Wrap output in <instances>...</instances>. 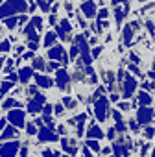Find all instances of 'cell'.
I'll return each instance as SVG.
<instances>
[{"label":"cell","instance_id":"36","mask_svg":"<svg viewBox=\"0 0 155 157\" xmlns=\"http://www.w3.org/2000/svg\"><path fill=\"white\" fill-rule=\"evenodd\" d=\"M142 89H146V91H155V82H144L142 83Z\"/></svg>","mask_w":155,"mask_h":157},{"label":"cell","instance_id":"8","mask_svg":"<svg viewBox=\"0 0 155 157\" xmlns=\"http://www.w3.org/2000/svg\"><path fill=\"white\" fill-rule=\"evenodd\" d=\"M54 83L63 93H68L70 91V74L66 72V68H57L55 70V82Z\"/></svg>","mask_w":155,"mask_h":157},{"label":"cell","instance_id":"27","mask_svg":"<svg viewBox=\"0 0 155 157\" xmlns=\"http://www.w3.org/2000/svg\"><path fill=\"white\" fill-rule=\"evenodd\" d=\"M87 148H89L91 151H94V153H98V151L102 150V146H100V142H98L96 139H89V140H87Z\"/></svg>","mask_w":155,"mask_h":157},{"label":"cell","instance_id":"35","mask_svg":"<svg viewBox=\"0 0 155 157\" xmlns=\"http://www.w3.org/2000/svg\"><path fill=\"white\" fill-rule=\"evenodd\" d=\"M146 30L149 32V35H155V24H153V21H151V19H148V21H146Z\"/></svg>","mask_w":155,"mask_h":157},{"label":"cell","instance_id":"57","mask_svg":"<svg viewBox=\"0 0 155 157\" xmlns=\"http://www.w3.org/2000/svg\"><path fill=\"white\" fill-rule=\"evenodd\" d=\"M148 150H149V146H144V148H142V151H140V155H146V153H148Z\"/></svg>","mask_w":155,"mask_h":157},{"label":"cell","instance_id":"50","mask_svg":"<svg viewBox=\"0 0 155 157\" xmlns=\"http://www.w3.org/2000/svg\"><path fill=\"white\" fill-rule=\"evenodd\" d=\"M148 78H149L151 82H155V68H151V70L148 72Z\"/></svg>","mask_w":155,"mask_h":157},{"label":"cell","instance_id":"5","mask_svg":"<svg viewBox=\"0 0 155 157\" xmlns=\"http://www.w3.org/2000/svg\"><path fill=\"white\" fill-rule=\"evenodd\" d=\"M120 83V91H122V96L124 98H131L133 94H135V89L138 87V83H137V80L131 76V74H124V78H122V82H118Z\"/></svg>","mask_w":155,"mask_h":157},{"label":"cell","instance_id":"61","mask_svg":"<svg viewBox=\"0 0 155 157\" xmlns=\"http://www.w3.org/2000/svg\"><path fill=\"white\" fill-rule=\"evenodd\" d=\"M2 2H4V0H0V4H2Z\"/></svg>","mask_w":155,"mask_h":157},{"label":"cell","instance_id":"15","mask_svg":"<svg viewBox=\"0 0 155 157\" xmlns=\"http://www.w3.org/2000/svg\"><path fill=\"white\" fill-rule=\"evenodd\" d=\"M33 72H35V70H33L32 67H22L21 70H17V80H19V82L22 83V85H26V83H28V82L32 80Z\"/></svg>","mask_w":155,"mask_h":157},{"label":"cell","instance_id":"58","mask_svg":"<svg viewBox=\"0 0 155 157\" xmlns=\"http://www.w3.org/2000/svg\"><path fill=\"white\" fill-rule=\"evenodd\" d=\"M138 2H140V4H144V2H149V0H138Z\"/></svg>","mask_w":155,"mask_h":157},{"label":"cell","instance_id":"21","mask_svg":"<svg viewBox=\"0 0 155 157\" xmlns=\"http://www.w3.org/2000/svg\"><path fill=\"white\" fill-rule=\"evenodd\" d=\"M11 89H15V83L9 80H2L0 82V96H6L8 93H11Z\"/></svg>","mask_w":155,"mask_h":157},{"label":"cell","instance_id":"19","mask_svg":"<svg viewBox=\"0 0 155 157\" xmlns=\"http://www.w3.org/2000/svg\"><path fill=\"white\" fill-rule=\"evenodd\" d=\"M54 44H57V35H55V32L54 30H48L46 33H44V37H43V48H50V46H54Z\"/></svg>","mask_w":155,"mask_h":157},{"label":"cell","instance_id":"29","mask_svg":"<svg viewBox=\"0 0 155 157\" xmlns=\"http://www.w3.org/2000/svg\"><path fill=\"white\" fill-rule=\"evenodd\" d=\"M109 19V8H102L96 11V21H107Z\"/></svg>","mask_w":155,"mask_h":157},{"label":"cell","instance_id":"13","mask_svg":"<svg viewBox=\"0 0 155 157\" xmlns=\"http://www.w3.org/2000/svg\"><path fill=\"white\" fill-rule=\"evenodd\" d=\"M80 10H81V13L85 15V19H94L96 17V2L94 0H83V2L80 4Z\"/></svg>","mask_w":155,"mask_h":157},{"label":"cell","instance_id":"18","mask_svg":"<svg viewBox=\"0 0 155 157\" xmlns=\"http://www.w3.org/2000/svg\"><path fill=\"white\" fill-rule=\"evenodd\" d=\"M137 32L129 26V24H126L124 26V30H122V44L124 46H131V41H133V35H135Z\"/></svg>","mask_w":155,"mask_h":157},{"label":"cell","instance_id":"2","mask_svg":"<svg viewBox=\"0 0 155 157\" xmlns=\"http://www.w3.org/2000/svg\"><path fill=\"white\" fill-rule=\"evenodd\" d=\"M72 41H74V44L78 46V50H80V54H81V63L85 65V67H91L93 65V56H91V50H89V43H87V37L83 35V33H80V35H76V37H72Z\"/></svg>","mask_w":155,"mask_h":157},{"label":"cell","instance_id":"46","mask_svg":"<svg viewBox=\"0 0 155 157\" xmlns=\"http://www.w3.org/2000/svg\"><path fill=\"white\" fill-rule=\"evenodd\" d=\"M78 24H80V26H81V28H83V30H85V28H87V21H85V19H83V17H80V15H78Z\"/></svg>","mask_w":155,"mask_h":157},{"label":"cell","instance_id":"30","mask_svg":"<svg viewBox=\"0 0 155 157\" xmlns=\"http://www.w3.org/2000/svg\"><path fill=\"white\" fill-rule=\"evenodd\" d=\"M57 68H59V63H57V61H52V59H48L46 65H44V70H46V72H50V70H57Z\"/></svg>","mask_w":155,"mask_h":157},{"label":"cell","instance_id":"56","mask_svg":"<svg viewBox=\"0 0 155 157\" xmlns=\"http://www.w3.org/2000/svg\"><path fill=\"white\" fill-rule=\"evenodd\" d=\"M6 128V118H0V129Z\"/></svg>","mask_w":155,"mask_h":157},{"label":"cell","instance_id":"1","mask_svg":"<svg viewBox=\"0 0 155 157\" xmlns=\"http://www.w3.org/2000/svg\"><path fill=\"white\" fill-rule=\"evenodd\" d=\"M28 13V2L26 0H6L0 4V21H4L13 15Z\"/></svg>","mask_w":155,"mask_h":157},{"label":"cell","instance_id":"55","mask_svg":"<svg viewBox=\"0 0 155 157\" xmlns=\"http://www.w3.org/2000/svg\"><path fill=\"white\" fill-rule=\"evenodd\" d=\"M57 131H59V133H63V135H65V133H66V128H65V126H59V128H57Z\"/></svg>","mask_w":155,"mask_h":157},{"label":"cell","instance_id":"3","mask_svg":"<svg viewBox=\"0 0 155 157\" xmlns=\"http://www.w3.org/2000/svg\"><path fill=\"white\" fill-rule=\"evenodd\" d=\"M93 104H94V115H96L98 122H105V120H107V115H109V111H111V109H109V104H111L109 98L102 94V96L96 98Z\"/></svg>","mask_w":155,"mask_h":157},{"label":"cell","instance_id":"60","mask_svg":"<svg viewBox=\"0 0 155 157\" xmlns=\"http://www.w3.org/2000/svg\"><path fill=\"white\" fill-rule=\"evenodd\" d=\"M153 68H155V59H153Z\"/></svg>","mask_w":155,"mask_h":157},{"label":"cell","instance_id":"22","mask_svg":"<svg viewBox=\"0 0 155 157\" xmlns=\"http://www.w3.org/2000/svg\"><path fill=\"white\" fill-rule=\"evenodd\" d=\"M0 105H2V109H6V111H9V109H13V107H21V102L15 98V96H11V98H6L2 104H0Z\"/></svg>","mask_w":155,"mask_h":157},{"label":"cell","instance_id":"9","mask_svg":"<svg viewBox=\"0 0 155 157\" xmlns=\"http://www.w3.org/2000/svg\"><path fill=\"white\" fill-rule=\"evenodd\" d=\"M44 104H46V96L44 94L37 93V94L30 96V100H28V113L30 115H39L43 111V105Z\"/></svg>","mask_w":155,"mask_h":157},{"label":"cell","instance_id":"43","mask_svg":"<svg viewBox=\"0 0 155 157\" xmlns=\"http://www.w3.org/2000/svg\"><path fill=\"white\" fill-rule=\"evenodd\" d=\"M11 50H13V52H15V54L19 56V54H22V52L26 50V46H24V44H17V46H13Z\"/></svg>","mask_w":155,"mask_h":157},{"label":"cell","instance_id":"20","mask_svg":"<svg viewBox=\"0 0 155 157\" xmlns=\"http://www.w3.org/2000/svg\"><path fill=\"white\" fill-rule=\"evenodd\" d=\"M61 144H63V150H65L66 153H70V155H76V153H78V144H76V140L65 137V139L61 140Z\"/></svg>","mask_w":155,"mask_h":157},{"label":"cell","instance_id":"28","mask_svg":"<svg viewBox=\"0 0 155 157\" xmlns=\"http://www.w3.org/2000/svg\"><path fill=\"white\" fill-rule=\"evenodd\" d=\"M4 24H6V28H8V30H15V28L19 26V24H17V15L4 19Z\"/></svg>","mask_w":155,"mask_h":157},{"label":"cell","instance_id":"39","mask_svg":"<svg viewBox=\"0 0 155 157\" xmlns=\"http://www.w3.org/2000/svg\"><path fill=\"white\" fill-rule=\"evenodd\" d=\"M129 59H131L135 65H140V56H137V52H131V54H129Z\"/></svg>","mask_w":155,"mask_h":157},{"label":"cell","instance_id":"17","mask_svg":"<svg viewBox=\"0 0 155 157\" xmlns=\"http://www.w3.org/2000/svg\"><path fill=\"white\" fill-rule=\"evenodd\" d=\"M102 137H104L102 128H100L98 124L91 122V124H89V128H87V139H96V140H100Z\"/></svg>","mask_w":155,"mask_h":157},{"label":"cell","instance_id":"45","mask_svg":"<svg viewBox=\"0 0 155 157\" xmlns=\"http://www.w3.org/2000/svg\"><path fill=\"white\" fill-rule=\"evenodd\" d=\"M48 24H52V26L57 24V17H55V13H50V15H48Z\"/></svg>","mask_w":155,"mask_h":157},{"label":"cell","instance_id":"33","mask_svg":"<svg viewBox=\"0 0 155 157\" xmlns=\"http://www.w3.org/2000/svg\"><path fill=\"white\" fill-rule=\"evenodd\" d=\"M26 44H28V50H32V52H37L39 46H41L39 41H26Z\"/></svg>","mask_w":155,"mask_h":157},{"label":"cell","instance_id":"51","mask_svg":"<svg viewBox=\"0 0 155 157\" xmlns=\"http://www.w3.org/2000/svg\"><path fill=\"white\" fill-rule=\"evenodd\" d=\"M4 63H6V57L0 54V72H2V68H4Z\"/></svg>","mask_w":155,"mask_h":157},{"label":"cell","instance_id":"38","mask_svg":"<svg viewBox=\"0 0 155 157\" xmlns=\"http://www.w3.org/2000/svg\"><path fill=\"white\" fill-rule=\"evenodd\" d=\"M26 131H28V135H35V133H37V128H35V124H33V122H28V126H26Z\"/></svg>","mask_w":155,"mask_h":157},{"label":"cell","instance_id":"23","mask_svg":"<svg viewBox=\"0 0 155 157\" xmlns=\"http://www.w3.org/2000/svg\"><path fill=\"white\" fill-rule=\"evenodd\" d=\"M137 100L140 102V105H149V104H153V98L146 93V91H138V96H137Z\"/></svg>","mask_w":155,"mask_h":157},{"label":"cell","instance_id":"40","mask_svg":"<svg viewBox=\"0 0 155 157\" xmlns=\"http://www.w3.org/2000/svg\"><path fill=\"white\" fill-rule=\"evenodd\" d=\"M26 93H28V96H33V94H37V93H39V87H37V85H30Z\"/></svg>","mask_w":155,"mask_h":157},{"label":"cell","instance_id":"34","mask_svg":"<svg viewBox=\"0 0 155 157\" xmlns=\"http://www.w3.org/2000/svg\"><path fill=\"white\" fill-rule=\"evenodd\" d=\"M144 137H146V139H153V137H155V128L146 126V128H144Z\"/></svg>","mask_w":155,"mask_h":157},{"label":"cell","instance_id":"31","mask_svg":"<svg viewBox=\"0 0 155 157\" xmlns=\"http://www.w3.org/2000/svg\"><path fill=\"white\" fill-rule=\"evenodd\" d=\"M102 52H104V46H102V44H96V46H93V52H91V56H93L94 59H98Z\"/></svg>","mask_w":155,"mask_h":157},{"label":"cell","instance_id":"11","mask_svg":"<svg viewBox=\"0 0 155 157\" xmlns=\"http://www.w3.org/2000/svg\"><path fill=\"white\" fill-rule=\"evenodd\" d=\"M137 122H138V126L142 124V126H148L151 120H153V109L149 107V105H140L138 107V111H137V118H135Z\"/></svg>","mask_w":155,"mask_h":157},{"label":"cell","instance_id":"6","mask_svg":"<svg viewBox=\"0 0 155 157\" xmlns=\"http://www.w3.org/2000/svg\"><path fill=\"white\" fill-rule=\"evenodd\" d=\"M54 32H55L57 39H61V41H65V43L72 41V24H70L68 19H61V21H57Z\"/></svg>","mask_w":155,"mask_h":157},{"label":"cell","instance_id":"26","mask_svg":"<svg viewBox=\"0 0 155 157\" xmlns=\"http://www.w3.org/2000/svg\"><path fill=\"white\" fill-rule=\"evenodd\" d=\"M61 104H63L65 109H76V107H78V102H76L74 98H70V96H65Z\"/></svg>","mask_w":155,"mask_h":157},{"label":"cell","instance_id":"14","mask_svg":"<svg viewBox=\"0 0 155 157\" xmlns=\"http://www.w3.org/2000/svg\"><path fill=\"white\" fill-rule=\"evenodd\" d=\"M33 80H35V85L39 87V89H52L54 87V80L50 76H46V74H35L33 72Z\"/></svg>","mask_w":155,"mask_h":157},{"label":"cell","instance_id":"49","mask_svg":"<svg viewBox=\"0 0 155 157\" xmlns=\"http://www.w3.org/2000/svg\"><path fill=\"white\" fill-rule=\"evenodd\" d=\"M43 155H44V157H57V153H54V151H50V150H43Z\"/></svg>","mask_w":155,"mask_h":157},{"label":"cell","instance_id":"12","mask_svg":"<svg viewBox=\"0 0 155 157\" xmlns=\"http://www.w3.org/2000/svg\"><path fill=\"white\" fill-rule=\"evenodd\" d=\"M37 137L41 142H55L59 139L57 133L54 131V128H48V126H41V129L37 131Z\"/></svg>","mask_w":155,"mask_h":157},{"label":"cell","instance_id":"16","mask_svg":"<svg viewBox=\"0 0 155 157\" xmlns=\"http://www.w3.org/2000/svg\"><path fill=\"white\" fill-rule=\"evenodd\" d=\"M17 137H19V129H17L15 126H11V124H9V126H6V128L2 129L0 140L4 142V140H11V139H17Z\"/></svg>","mask_w":155,"mask_h":157},{"label":"cell","instance_id":"62","mask_svg":"<svg viewBox=\"0 0 155 157\" xmlns=\"http://www.w3.org/2000/svg\"><path fill=\"white\" fill-rule=\"evenodd\" d=\"M35 2H41V0H35Z\"/></svg>","mask_w":155,"mask_h":157},{"label":"cell","instance_id":"24","mask_svg":"<svg viewBox=\"0 0 155 157\" xmlns=\"http://www.w3.org/2000/svg\"><path fill=\"white\" fill-rule=\"evenodd\" d=\"M11 48H13V44L9 39H0V54H9Z\"/></svg>","mask_w":155,"mask_h":157},{"label":"cell","instance_id":"4","mask_svg":"<svg viewBox=\"0 0 155 157\" xmlns=\"http://www.w3.org/2000/svg\"><path fill=\"white\" fill-rule=\"evenodd\" d=\"M46 57L48 59H52V61H59L61 65H68V54H66V50H65V46L63 44H54V46H50L48 50H46Z\"/></svg>","mask_w":155,"mask_h":157},{"label":"cell","instance_id":"10","mask_svg":"<svg viewBox=\"0 0 155 157\" xmlns=\"http://www.w3.org/2000/svg\"><path fill=\"white\" fill-rule=\"evenodd\" d=\"M21 148L19 140H4L0 144V157H15Z\"/></svg>","mask_w":155,"mask_h":157},{"label":"cell","instance_id":"7","mask_svg":"<svg viewBox=\"0 0 155 157\" xmlns=\"http://www.w3.org/2000/svg\"><path fill=\"white\" fill-rule=\"evenodd\" d=\"M6 120H8L11 126H15V128H24V126H26V113H24L21 107H13V109L8 111Z\"/></svg>","mask_w":155,"mask_h":157},{"label":"cell","instance_id":"44","mask_svg":"<svg viewBox=\"0 0 155 157\" xmlns=\"http://www.w3.org/2000/svg\"><path fill=\"white\" fill-rule=\"evenodd\" d=\"M33 56H35V52L28 50V52H26V54H24V56H22L21 59H22V61H30V59H33Z\"/></svg>","mask_w":155,"mask_h":157},{"label":"cell","instance_id":"42","mask_svg":"<svg viewBox=\"0 0 155 157\" xmlns=\"http://www.w3.org/2000/svg\"><path fill=\"white\" fill-rule=\"evenodd\" d=\"M78 54H80L78 46H76V44H72V48H70V57H72V59H78Z\"/></svg>","mask_w":155,"mask_h":157},{"label":"cell","instance_id":"53","mask_svg":"<svg viewBox=\"0 0 155 157\" xmlns=\"http://www.w3.org/2000/svg\"><path fill=\"white\" fill-rule=\"evenodd\" d=\"M21 157H28V148H22L21 150Z\"/></svg>","mask_w":155,"mask_h":157},{"label":"cell","instance_id":"32","mask_svg":"<svg viewBox=\"0 0 155 157\" xmlns=\"http://www.w3.org/2000/svg\"><path fill=\"white\" fill-rule=\"evenodd\" d=\"M127 68H129V70L133 72V76H138V78H142V76H144V74H142V70H140V68H138V67H137L135 63H131V65H127Z\"/></svg>","mask_w":155,"mask_h":157},{"label":"cell","instance_id":"25","mask_svg":"<svg viewBox=\"0 0 155 157\" xmlns=\"http://www.w3.org/2000/svg\"><path fill=\"white\" fill-rule=\"evenodd\" d=\"M44 65H46L44 57H39V56L32 61V68H33V70H35V68H37V70H44Z\"/></svg>","mask_w":155,"mask_h":157},{"label":"cell","instance_id":"47","mask_svg":"<svg viewBox=\"0 0 155 157\" xmlns=\"http://www.w3.org/2000/svg\"><path fill=\"white\" fill-rule=\"evenodd\" d=\"M63 109H65V107H63V104H55V107H54L55 115H61V113H63Z\"/></svg>","mask_w":155,"mask_h":157},{"label":"cell","instance_id":"41","mask_svg":"<svg viewBox=\"0 0 155 157\" xmlns=\"http://www.w3.org/2000/svg\"><path fill=\"white\" fill-rule=\"evenodd\" d=\"M129 128H131L135 133H138V122H137L135 118H129Z\"/></svg>","mask_w":155,"mask_h":157},{"label":"cell","instance_id":"59","mask_svg":"<svg viewBox=\"0 0 155 157\" xmlns=\"http://www.w3.org/2000/svg\"><path fill=\"white\" fill-rule=\"evenodd\" d=\"M151 155H153V157H155V148H153V153H151Z\"/></svg>","mask_w":155,"mask_h":157},{"label":"cell","instance_id":"54","mask_svg":"<svg viewBox=\"0 0 155 157\" xmlns=\"http://www.w3.org/2000/svg\"><path fill=\"white\" fill-rule=\"evenodd\" d=\"M122 4V0H111V6L115 8V6H120Z\"/></svg>","mask_w":155,"mask_h":157},{"label":"cell","instance_id":"48","mask_svg":"<svg viewBox=\"0 0 155 157\" xmlns=\"http://www.w3.org/2000/svg\"><path fill=\"white\" fill-rule=\"evenodd\" d=\"M118 98H120V96H118L116 93H113V91H111V94H109V102H118Z\"/></svg>","mask_w":155,"mask_h":157},{"label":"cell","instance_id":"37","mask_svg":"<svg viewBox=\"0 0 155 157\" xmlns=\"http://www.w3.org/2000/svg\"><path fill=\"white\" fill-rule=\"evenodd\" d=\"M116 107H118V111H129L131 109L129 102H120V104H116Z\"/></svg>","mask_w":155,"mask_h":157},{"label":"cell","instance_id":"52","mask_svg":"<svg viewBox=\"0 0 155 157\" xmlns=\"http://www.w3.org/2000/svg\"><path fill=\"white\" fill-rule=\"evenodd\" d=\"M100 151H102V153H104V155H109V153H111V148H109V146H107V148H104V150H100Z\"/></svg>","mask_w":155,"mask_h":157}]
</instances>
